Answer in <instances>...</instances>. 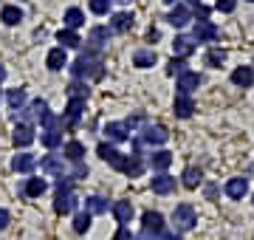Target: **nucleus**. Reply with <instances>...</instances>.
I'll return each instance as SVG.
<instances>
[{
	"mask_svg": "<svg viewBox=\"0 0 254 240\" xmlns=\"http://www.w3.org/2000/svg\"><path fill=\"white\" fill-rule=\"evenodd\" d=\"M0 20H3L6 26H17L20 20H23V9H20V6H3V9H0Z\"/></svg>",
	"mask_w": 254,
	"mask_h": 240,
	"instance_id": "nucleus-29",
	"label": "nucleus"
},
{
	"mask_svg": "<svg viewBox=\"0 0 254 240\" xmlns=\"http://www.w3.org/2000/svg\"><path fill=\"white\" fill-rule=\"evenodd\" d=\"M68 96H71V99H88V88H85L79 79H73V82L68 85Z\"/></svg>",
	"mask_w": 254,
	"mask_h": 240,
	"instance_id": "nucleus-39",
	"label": "nucleus"
},
{
	"mask_svg": "<svg viewBox=\"0 0 254 240\" xmlns=\"http://www.w3.org/2000/svg\"><path fill=\"white\" fill-rule=\"evenodd\" d=\"M223 62H226V51L223 48H212L206 54V65H212V68H220Z\"/></svg>",
	"mask_w": 254,
	"mask_h": 240,
	"instance_id": "nucleus-37",
	"label": "nucleus"
},
{
	"mask_svg": "<svg viewBox=\"0 0 254 240\" xmlns=\"http://www.w3.org/2000/svg\"><path fill=\"white\" fill-rule=\"evenodd\" d=\"M9 105L14 111H20L23 105H26V88H11L9 91Z\"/></svg>",
	"mask_w": 254,
	"mask_h": 240,
	"instance_id": "nucleus-35",
	"label": "nucleus"
},
{
	"mask_svg": "<svg viewBox=\"0 0 254 240\" xmlns=\"http://www.w3.org/2000/svg\"><path fill=\"white\" fill-rule=\"evenodd\" d=\"M57 40L63 43V48H79V43H82L79 34H76L73 28H63V31L57 34Z\"/></svg>",
	"mask_w": 254,
	"mask_h": 240,
	"instance_id": "nucleus-33",
	"label": "nucleus"
},
{
	"mask_svg": "<svg viewBox=\"0 0 254 240\" xmlns=\"http://www.w3.org/2000/svg\"><path fill=\"white\" fill-rule=\"evenodd\" d=\"M113 218H116L122 226H127V223L133 221V203L130 201H116L113 203Z\"/></svg>",
	"mask_w": 254,
	"mask_h": 240,
	"instance_id": "nucleus-18",
	"label": "nucleus"
},
{
	"mask_svg": "<svg viewBox=\"0 0 254 240\" xmlns=\"http://www.w3.org/2000/svg\"><path fill=\"white\" fill-rule=\"evenodd\" d=\"M173 223L178 232H190L195 229V223H198V212H195V206L190 203H178L173 209Z\"/></svg>",
	"mask_w": 254,
	"mask_h": 240,
	"instance_id": "nucleus-3",
	"label": "nucleus"
},
{
	"mask_svg": "<svg viewBox=\"0 0 254 240\" xmlns=\"http://www.w3.org/2000/svg\"><path fill=\"white\" fill-rule=\"evenodd\" d=\"M170 139V133L164 124H147L144 133H141V141L144 144H164V141Z\"/></svg>",
	"mask_w": 254,
	"mask_h": 240,
	"instance_id": "nucleus-8",
	"label": "nucleus"
},
{
	"mask_svg": "<svg viewBox=\"0 0 254 240\" xmlns=\"http://www.w3.org/2000/svg\"><path fill=\"white\" fill-rule=\"evenodd\" d=\"M3 79H6V68H3V65H0V82H3Z\"/></svg>",
	"mask_w": 254,
	"mask_h": 240,
	"instance_id": "nucleus-47",
	"label": "nucleus"
},
{
	"mask_svg": "<svg viewBox=\"0 0 254 240\" xmlns=\"http://www.w3.org/2000/svg\"><path fill=\"white\" fill-rule=\"evenodd\" d=\"M170 164H173V153H167V150H155L153 156H150V167L158 170V173H164Z\"/></svg>",
	"mask_w": 254,
	"mask_h": 240,
	"instance_id": "nucleus-25",
	"label": "nucleus"
},
{
	"mask_svg": "<svg viewBox=\"0 0 254 240\" xmlns=\"http://www.w3.org/2000/svg\"><path fill=\"white\" fill-rule=\"evenodd\" d=\"M40 141H43L48 150L60 147V144H63V130H43V133H40Z\"/></svg>",
	"mask_w": 254,
	"mask_h": 240,
	"instance_id": "nucleus-32",
	"label": "nucleus"
},
{
	"mask_svg": "<svg viewBox=\"0 0 254 240\" xmlns=\"http://www.w3.org/2000/svg\"><path fill=\"white\" fill-rule=\"evenodd\" d=\"M113 240H133V235H130V232H127L125 226H122V229L116 232V238H113Z\"/></svg>",
	"mask_w": 254,
	"mask_h": 240,
	"instance_id": "nucleus-45",
	"label": "nucleus"
},
{
	"mask_svg": "<svg viewBox=\"0 0 254 240\" xmlns=\"http://www.w3.org/2000/svg\"><path fill=\"white\" fill-rule=\"evenodd\" d=\"M249 3H254V0H249Z\"/></svg>",
	"mask_w": 254,
	"mask_h": 240,
	"instance_id": "nucleus-50",
	"label": "nucleus"
},
{
	"mask_svg": "<svg viewBox=\"0 0 254 240\" xmlns=\"http://www.w3.org/2000/svg\"><path fill=\"white\" fill-rule=\"evenodd\" d=\"M71 74L73 79H102L105 76V65H102L99 51H93V48L82 51L76 57V62L71 65Z\"/></svg>",
	"mask_w": 254,
	"mask_h": 240,
	"instance_id": "nucleus-1",
	"label": "nucleus"
},
{
	"mask_svg": "<svg viewBox=\"0 0 254 240\" xmlns=\"http://www.w3.org/2000/svg\"><path fill=\"white\" fill-rule=\"evenodd\" d=\"M235 6H237V0H215V9L223 11V14H232Z\"/></svg>",
	"mask_w": 254,
	"mask_h": 240,
	"instance_id": "nucleus-42",
	"label": "nucleus"
},
{
	"mask_svg": "<svg viewBox=\"0 0 254 240\" xmlns=\"http://www.w3.org/2000/svg\"><path fill=\"white\" fill-rule=\"evenodd\" d=\"M192 40L195 43H212V40H218V26L212 23V20H195V28H192Z\"/></svg>",
	"mask_w": 254,
	"mask_h": 240,
	"instance_id": "nucleus-4",
	"label": "nucleus"
},
{
	"mask_svg": "<svg viewBox=\"0 0 254 240\" xmlns=\"http://www.w3.org/2000/svg\"><path fill=\"white\" fill-rule=\"evenodd\" d=\"M63 20H65V28H73V31H76L79 26H85V11L76 9V6H71V9L65 11Z\"/></svg>",
	"mask_w": 254,
	"mask_h": 240,
	"instance_id": "nucleus-27",
	"label": "nucleus"
},
{
	"mask_svg": "<svg viewBox=\"0 0 254 240\" xmlns=\"http://www.w3.org/2000/svg\"><path fill=\"white\" fill-rule=\"evenodd\" d=\"M173 189H175V178L173 176H164L161 173V176L153 178V192L155 195H170Z\"/></svg>",
	"mask_w": 254,
	"mask_h": 240,
	"instance_id": "nucleus-23",
	"label": "nucleus"
},
{
	"mask_svg": "<svg viewBox=\"0 0 254 240\" xmlns=\"http://www.w3.org/2000/svg\"><path fill=\"white\" fill-rule=\"evenodd\" d=\"M187 6H200V0H184Z\"/></svg>",
	"mask_w": 254,
	"mask_h": 240,
	"instance_id": "nucleus-46",
	"label": "nucleus"
},
{
	"mask_svg": "<svg viewBox=\"0 0 254 240\" xmlns=\"http://www.w3.org/2000/svg\"><path fill=\"white\" fill-rule=\"evenodd\" d=\"M48 184L43 181V178H28L26 186H23V192L28 195V198H40V195H46Z\"/></svg>",
	"mask_w": 254,
	"mask_h": 240,
	"instance_id": "nucleus-28",
	"label": "nucleus"
},
{
	"mask_svg": "<svg viewBox=\"0 0 254 240\" xmlns=\"http://www.w3.org/2000/svg\"><path fill=\"white\" fill-rule=\"evenodd\" d=\"M76 209V195H73V181L68 176H63L57 181V201H54V212L57 215H71Z\"/></svg>",
	"mask_w": 254,
	"mask_h": 240,
	"instance_id": "nucleus-2",
	"label": "nucleus"
},
{
	"mask_svg": "<svg viewBox=\"0 0 254 240\" xmlns=\"http://www.w3.org/2000/svg\"><path fill=\"white\" fill-rule=\"evenodd\" d=\"M105 133H108L110 141H127L133 130L127 127V121H110L108 127H105Z\"/></svg>",
	"mask_w": 254,
	"mask_h": 240,
	"instance_id": "nucleus-12",
	"label": "nucleus"
},
{
	"mask_svg": "<svg viewBox=\"0 0 254 240\" xmlns=\"http://www.w3.org/2000/svg\"><path fill=\"white\" fill-rule=\"evenodd\" d=\"M34 127L28 124V121H17V127H14V133H11V141H14V147H28L31 141H34Z\"/></svg>",
	"mask_w": 254,
	"mask_h": 240,
	"instance_id": "nucleus-7",
	"label": "nucleus"
},
{
	"mask_svg": "<svg viewBox=\"0 0 254 240\" xmlns=\"http://www.w3.org/2000/svg\"><path fill=\"white\" fill-rule=\"evenodd\" d=\"M164 3H167V6H173V3H175V0H164Z\"/></svg>",
	"mask_w": 254,
	"mask_h": 240,
	"instance_id": "nucleus-48",
	"label": "nucleus"
},
{
	"mask_svg": "<svg viewBox=\"0 0 254 240\" xmlns=\"http://www.w3.org/2000/svg\"><path fill=\"white\" fill-rule=\"evenodd\" d=\"M34 167H37V158L31 153H17V156L11 158V170L14 173H31Z\"/></svg>",
	"mask_w": 254,
	"mask_h": 240,
	"instance_id": "nucleus-16",
	"label": "nucleus"
},
{
	"mask_svg": "<svg viewBox=\"0 0 254 240\" xmlns=\"http://www.w3.org/2000/svg\"><path fill=\"white\" fill-rule=\"evenodd\" d=\"M88 229H91V215L88 212H76L73 215V232H79L82 235V232H88Z\"/></svg>",
	"mask_w": 254,
	"mask_h": 240,
	"instance_id": "nucleus-36",
	"label": "nucleus"
},
{
	"mask_svg": "<svg viewBox=\"0 0 254 240\" xmlns=\"http://www.w3.org/2000/svg\"><path fill=\"white\" fill-rule=\"evenodd\" d=\"M133 28V14L130 11H116L110 20V31H130Z\"/></svg>",
	"mask_w": 254,
	"mask_h": 240,
	"instance_id": "nucleus-21",
	"label": "nucleus"
},
{
	"mask_svg": "<svg viewBox=\"0 0 254 240\" xmlns=\"http://www.w3.org/2000/svg\"><path fill=\"white\" fill-rule=\"evenodd\" d=\"M88 9H91L93 14H108V11H110V0H91V3H88Z\"/></svg>",
	"mask_w": 254,
	"mask_h": 240,
	"instance_id": "nucleus-40",
	"label": "nucleus"
},
{
	"mask_svg": "<svg viewBox=\"0 0 254 240\" xmlns=\"http://www.w3.org/2000/svg\"><path fill=\"white\" fill-rule=\"evenodd\" d=\"M85 212L88 215H105L108 212V201L99 198V195H91V198L85 201Z\"/></svg>",
	"mask_w": 254,
	"mask_h": 240,
	"instance_id": "nucleus-30",
	"label": "nucleus"
},
{
	"mask_svg": "<svg viewBox=\"0 0 254 240\" xmlns=\"http://www.w3.org/2000/svg\"><path fill=\"white\" fill-rule=\"evenodd\" d=\"M144 229L164 232V215L161 212H144Z\"/></svg>",
	"mask_w": 254,
	"mask_h": 240,
	"instance_id": "nucleus-34",
	"label": "nucleus"
},
{
	"mask_svg": "<svg viewBox=\"0 0 254 240\" xmlns=\"http://www.w3.org/2000/svg\"><path fill=\"white\" fill-rule=\"evenodd\" d=\"M85 111V99H68V108H65V121L68 124H76Z\"/></svg>",
	"mask_w": 254,
	"mask_h": 240,
	"instance_id": "nucleus-24",
	"label": "nucleus"
},
{
	"mask_svg": "<svg viewBox=\"0 0 254 240\" xmlns=\"http://www.w3.org/2000/svg\"><path fill=\"white\" fill-rule=\"evenodd\" d=\"M40 170H43L46 176L63 178V176H65V158H63V156H54V153H48V156L40 158Z\"/></svg>",
	"mask_w": 254,
	"mask_h": 240,
	"instance_id": "nucleus-6",
	"label": "nucleus"
},
{
	"mask_svg": "<svg viewBox=\"0 0 254 240\" xmlns=\"http://www.w3.org/2000/svg\"><path fill=\"white\" fill-rule=\"evenodd\" d=\"M246 192H249V181L246 178H229L226 181V195L232 201H240Z\"/></svg>",
	"mask_w": 254,
	"mask_h": 240,
	"instance_id": "nucleus-17",
	"label": "nucleus"
},
{
	"mask_svg": "<svg viewBox=\"0 0 254 240\" xmlns=\"http://www.w3.org/2000/svg\"><path fill=\"white\" fill-rule=\"evenodd\" d=\"M184 71H190V68H187V62H184L181 57H178V60L173 57V62H170V68H167V74H184Z\"/></svg>",
	"mask_w": 254,
	"mask_h": 240,
	"instance_id": "nucleus-41",
	"label": "nucleus"
},
{
	"mask_svg": "<svg viewBox=\"0 0 254 240\" xmlns=\"http://www.w3.org/2000/svg\"><path fill=\"white\" fill-rule=\"evenodd\" d=\"M173 51H175V57H181V60H184V57H190L192 51H195V40H192V37H184V34H181V37H175Z\"/></svg>",
	"mask_w": 254,
	"mask_h": 240,
	"instance_id": "nucleus-26",
	"label": "nucleus"
},
{
	"mask_svg": "<svg viewBox=\"0 0 254 240\" xmlns=\"http://www.w3.org/2000/svg\"><path fill=\"white\" fill-rule=\"evenodd\" d=\"M108 40H110V28L108 26H96V28H91V34H88V43H91L93 51L105 48L108 46Z\"/></svg>",
	"mask_w": 254,
	"mask_h": 240,
	"instance_id": "nucleus-14",
	"label": "nucleus"
},
{
	"mask_svg": "<svg viewBox=\"0 0 254 240\" xmlns=\"http://www.w3.org/2000/svg\"><path fill=\"white\" fill-rule=\"evenodd\" d=\"M127 178H138L141 173H144V161H141V156H127V161H125V170H122Z\"/></svg>",
	"mask_w": 254,
	"mask_h": 240,
	"instance_id": "nucleus-22",
	"label": "nucleus"
},
{
	"mask_svg": "<svg viewBox=\"0 0 254 240\" xmlns=\"http://www.w3.org/2000/svg\"><path fill=\"white\" fill-rule=\"evenodd\" d=\"M200 82H203V79H200V74H195V71H184V74H178L175 88H178V93H192Z\"/></svg>",
	"mask_w": 254,
	"mask_h": 240,
	"instance_id": "nucleus-11",
	"label": "nucleus"
},
{
	"mask_svg": "<svg viewBox=\"0 0 254 240\" xmlns=\"http://www.w3.org/2000/svg\"><path fill=\"white\" fill-rule=\"evenodd\" d=\"M46 65L51 68V71H63L65 65H68V54H65V48L63 46L51 48V51H48V57H46Z\"/></svg>",
	"mask_w": 254,
	"mask_h": 240,
	"instance_id": "nucleus-13",
	"label": "nucleus"
},
{
	"mask_svg": "<svg viewBox=\"0 0 254 240\" xmlns=\"http://www.w3.org/2000/svg\"><path fill=\"white\" fill-rule=\"evenodd\" d=\"M9 221H11V215L6 212V209H0V232H3L6 226H9Z\"/></svg>",
	"mask_w": 254,
	"mask_h": 240,
	"instance_id": "nucleus-44",
	"label": "nucleus"
},
{
	"mask_svg": "<svg viewBox=\"0 0 254 240\" xmlns=\"http://www.w3.org/2000/svg\"><path fill=\"white\" fill-rule=\"evenodd\" d=\"M181 178H184V186H187V189H198V184H200V178H203V173H200L198 167H187Z\"/></svg>",
	"mask_w": 254,
	"mask_h": 240,
	"instance_id": "nucleus-31",
	"label": "nucleus"
},
{
	"mask_svg": "<svg viewBox=\"0 0 254 240\" xmlns=\"http://www.w3.org/2000/svg\"><path fill=\"white\" fill-rule=\"evenodd\" d=\"M173 111H175V116H178V119H190L192 111H195V102H192L190 93H178V96H175Z\"/></svg>",
	"mask_w": 254,
	"mask_h": 240,
	"instance_id": "nucleus-10",
	"label": "nucleus"
},
{
	"mask_svg": "<svg viewBox=\"0 0 254 240\" xmlns=\"http://www.w3.org/2000/svg\"><path fill=\"white\" fill-rule=\"evenodd\" d=\"M99 158H102V161H108V164L113 167V170H119V173L125 170V161H127L125 153H119L113 144H105V141L99 144Z\"/></svg>",
	"mask_w": 254,
	"mask_h": 240,
	"instance_id": "nucleus-5",
	"label": "nucleus"
},
{
	"mask_svg": "<svg viewBox=\"0 0 254 240\" xmlns=\"http://www.w3.org/2000/svg\"><path fill=\"white\" fill-rule=\"evenodd\" d=\"M155 62H158V57H155L153 48H138L136 54H133V65L136 68H153Z\"/></svg>",
	"mask_w": 254,
	"mask_h": 240,
	"instance_id": "nucleus-19",
	"label": "nucleus"
},
{
	"mask_svg": "<svg viewBox=\"0 0 254 240\" xmlns=\"http://www.w3.org/2000/svg\"><path fill=\"white\" fill-rule=\"evenodd\" d=\"M122 3H127V0H122Z\"/></svg>",
	"mask_w": 254,
	"mask_h": 240,
	"instance_id": "nucleus-49",
	"label": "nucleus"
},
{
	"mask_svg": "<svg viewBox=\"0 0 254 240\" xmlns=\"http://www.w3.org/2000/svg\"><path fill=\"white\" fill-rule=\"evenodd\" d=\"M232 82H235L237 88H249V85L254 82V71L249 68V65H240V68L232 71Z\"/></svg>",
	"mask_w": 254,
	"mask_h": 240,
	"instance_id": "nucleus-20",
	"label": "nucleus"
},
{
	"mask_svg": "<svg viewBox=\"0 0 254 240\" xmlns=\"http://www.w3.org/2000/svg\"><path fill=\"white\" fill-rule=\"evenodd\" d=\"M28 113L34 116V119H43L48 113V105H46V99H31V105H28Z\"/></svg>",
	"mask_w": 254,
	"mask_h": 240,
	"instance_id": "nucleus-38",
	"label": "nucleus"
},
{
	"mask_svg": "<svg viewBox=\"0 0 254 240\" xmlns=\"http://www.w3.org/2000/svg\"><path fill=\"white\" fill-rule=\"evenodd\" d=\"M63 158H65V161L79 164L82 158H85V144H82V141H76V139H71V141L63 147Z\"/></svg>",
	"mask_w": 254,
	"mask_h": 240,
	"instance_id": "nucleus-15",
	"label": "nucleus"
},
{
	"mask_svg": "<svg viewBox=\"0 0 254 240\" xmlns=\"http://www.w3.org/2000/svg\"><path fill=\"white\" fill-rule=\"evenodd\" d=\"M190 20H192V9H190V6H173V11L167 14V23H170L173 28L190 26Z\"/></svg>",
	"mask_w": 254,
	"mask_h": 240,
	"instance_id": "nucleus-9",
	"label": "nucleus"
},
{
	"mask_svg": "<svg viewBox=\"0 0 254 240\" xmlns=\"http://www.w3.org/2000/svg\"><path fill=\"white\" fill-rule=\"evenodd\" d=\"M85 176H88V167L79 161V164H73V173L68 178H71V181H76V178H85Z\"/></svg>",
	"mask_w": 254,
	"mask_h": 240,
	"instance_id": "nucleus-43",
	"label": "nucleus"
}]
</instances>
